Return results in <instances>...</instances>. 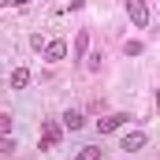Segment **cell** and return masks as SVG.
<instances>
[{
  "mask_svg": "<svg viewBox=\"0 0 160 160\" xmlns=\"http://www.w3.org/2000/svg\"><path fill=\"white\" fill-rule=\"evenodd\" d=\"M127 15H130V22H134L138 30L149 26V4H145V0H127Z\"/></svg>",
  "mask_w": 160,
  "mask_h": 160,
  "instance_id": "obj_1",
  "label": "cell"
},
{
  "mask_svg": "<svg viewBox=\"0 0 160 160\" xmlns=\"http://www.w3.org/2000/svg\"><path fill=\"white\" fill-rule=\"evenodd\" d=\"M60 145V127L52 119H45L41 123V149H56Z\"/></svg>",
  "mask_w": 160,
  "mask_h": 160,
  "instance_id": "obj_2",
  "label": "cell"
},
{
  "mask_svg": "<svg viewBox=\"0 0 160 160\" xmlns=\"http://www.w3.org/2000/svg\"><path fill=\"white\" fill-rule=\"evenodd\" d=\"M41 52H45V60H48V63H60V60L67 56V41H48Z\"/></svg>",
  "mask_w": 160,
  "mask_h": 160,
  "instance_id": "obj_3",
  "label": "cell"
},
{
  "mask_svg": "<svg viewBox=\"0 0 160 160\" xmlns=\"http://www.w3.org/2000/svg\"><path fill=\"white\" fill-rule=\"evenodd\" d=\"M149 138L142 134V130H130V134H123V142H119V149H127V153H134V149H142Z\"/></svg>",
  "mask_w": 160,
  "mask_h": 160,
  "instance_id": "obj_4",
  "label": "cell"
},
{
  "mask_svg": "<svg viewBox=\"0 0 160 160\" xmlns=\"http://www.w3.org/2000/svg\"><path fill=\"white\" fill-rule=\"evenodd\" d=\"M127 119H130V116L116 112V116H108V119H101V123H97V130H101V134H112V130H119V127H123Z\"/></svg>",
  "mask_w": 160,
  "mask_h": 160,
  "instance_id": "obj_5",
  "label": "cell"
},
{
  "mask_svg": "<svg viewBox=\"0 0 160 160\" xmlns=\"http://www.w3.org/2000/svg\"><path fill=\"white\" fill-rule=\"evenodd\" d=\"M63 127H67V130H82V127H86V116H82V112H67V116H63Z\"/></svg>",
  "mask_w": 160,
  "mask_h": 160,
  "instance_id": "obj_6",
  "label": "cell"
},
{
  "mask_svg": "<svg viewBox=\"0 0 160 160\" xmlns=\"http://www.w3.org/2000/svg\"><path fill=\"white\" fill-rule=\"evenodd\" d=\"M26 82H30V71H26V67H15V71H11V89H22Z\"/></svg>",
  "mask_w": 160,
  "mask_h": 160,
  "instance_id": "obj_7",
  "label": "cell"
},
{
  "mask_svg": "<svg viewBox=\"0 0 160 160\" xmlns=\"http://www.w3.org/2000/svg\"><path fill=\"white\" fill-rule=\"evenodd\" d=\"M86 48H89V34H86V30H78V38H75V60H82V56H86Z\"/></svg>",
  "mask_w": 160,
  "mask_h": 160,
  "instance_id": "obj_8",
  "label": "cell"
},
{
  "mask_svg": "<svg viewBox=\"0 0 160 160\" xmlns=\"http://www.w3.org/2000/svg\"><path fill=\"white\" fill-rule=\"evenodd\" d=\"M75 160H101V149H97V145H86V149H82Z\"/></svg>",
  "mask_w": 160,
  "mask_h": 160,
  "instance_id": "obj_9",
  "label": "cell"
},
{
  "mask_svg": "<svg viewBox=\"0 0 160 160\" xmlns=\"http://www.w3.org/2000/svg\"><path fill=\"white\" fill-rule=\"evenodd\" d=\"M123 52H127V56H142V52H145V45H142V41H127V45H123Z\"/></svg>",
  "mask_w": 160,
  "mask_h": 160,
  "instance_id": "obj_10",
  "label": "cell"
},
{
  "mask_svg": "<svg viewBox=\"0 0 160 160\" xmlns=\"http://www.w3.org/2000/svg\"><path fill=\"white\" fill-rule=\"evenodd\" d=\"M0 134H11V116L8 112H0Z\"/></svg>",
  "mask_w": 160,
  "mask_h": 160,
  "instance_id": "obj_11",
  "label": "cell"
},
{
  "mask_svg": "<svg viewBox=\"0 0 160 160\" xmlns=\"http://www.w3.org/2000/svg\"><path fill=\"white\" fill-rule=\"evenodd\" d=\"M11 149H15V142H11L8 134H0V153H11Z\"/></svg>",
  "mask_w": 160,
  "mask_h": 160,
  "instance_id": "obj_12",
  "label": "cell"
},
{
  "mask_svg": "<svg viewBox=\"0 0 160 160\" xmlns=\"http://www.w3.org/2000/svg\"><path fill=\"white\" fill-rule=\"evenodd\" d=\"M8 4H15V0H0V8H8Z\"/></svg>",
  "mask_w": 160,
  "mask_h": 160,
  "instance_id": "obj_13",
  "label": "cell"
}]
</instances>
